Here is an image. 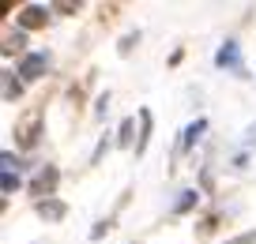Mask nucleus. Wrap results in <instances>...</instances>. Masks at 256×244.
I'll return each mask as SVG.
<instances>
[{"label": "nucleus", "mask_w": 256, "mask_h": 244, "mask_svg": "<svg viewBox=\"0 0 256 244\" xmlns=\"http://www.w3.org/2000/svg\"><path fill=\"white\" fill-rule=\"evenodd\" d=\"M53 184H56V169H42L38 181H34L30 188H34V196H46V192H53ZM46 199H49V196H46Z\"/></svg>", "instance_id": "20e7f679"}, {"label": "nucleus", "mask_w": 256, "mask_h": 244, "mask_svg": "<svg viewBox=\"0 0 256 244\" xmlns=\"http://www.w3.org/2000/svg\"><path fill=\"white\" fill-rule=\"evenodd\" d=\"M19 23H23L26 30H30V26H42V23H46V8H23Z\"/></svg>", "instance_id": "423d86ee"}, {"label": "nucleus", "mask_w": 256, "mask_h": 244, "mask_svg": "<svg viewBox=\"0 0 256 244\" xmlns=\"http://www.w3.org/2000/svg\"><path fill=\"white\" fill-rule=\"evenodd\" d=\"M23 30H19V34H8V41H4V56H12V53H16V49H23Z\"/></svg>", "instance_id": "0eeeda50"}, {"label": "nucleus", "mask_w": 256, "mask_h": 244, "mask_svg": "<svg viewBox=\"0 0 256 244\" xmlns=\"http://www.w3.org/2000/svg\"><path fill=\"white\" fill-rule=\"evenodd\" d=\"M204 128H208V124H204V120H196V124H192L188 132H184V143H181V150H184V147H192V139H200V132H204Z\"/></svg>", "instance_id": "6e6552de"}, {"label": "nucleus", "mask_w": 256, "mask_h": 244, "mask_svg": "<svg viewBox=\"0 0 256 244\" xmlns=\"http://www.w3.org/2000/svg\"><path fill=\"white\" fill-rule=\"evenodd\" d=\"M16 188H19V177L4 169V196H12V192H16Z\"/></svg>", "instance_id": "1a4fd4ad"}, {"label": "nucleus", "mask_w": 256, "mask_h": 244, "mask_svg": "<svg viewBox=\"0 0 256 244\" xmlns=\"http://www.w3.org/2000/svg\"><path fill=\"white\" fill-rule=\"evenodd\" d=\"M128 139H132V120H124V124H120V143H124V147H128Z\"/></svg>", "instance_id": "f8f14e48"}, {"label": "nucleus", "mask_w": 256, "mask_h": 244, "mask_svg": "<svg viewBox=\"0 0 256 244\" xmlns=\"http://www.w3.org/2000/svg\"><path fill=\"white\" fill-rule=\"evenodd\" d=\"M4 98H19V83H12V79H8V83H4Z\"/></svg>", "instance_id": "ddd939ff"}, {"label": "nucleus", "mask_w": 256, "mask_h": 244, "mask_svg": "<svg viewBox=\"0 0 256 244\" xmlns=\"http://www.w3.org/2000/svg\"><path fill=\"white\" fill-rule=\"evenodd\" d=\"M46 64H49V56L46 53H30L23 60V68H19V75H26V79H38L42 71H46Z\"/></svg>", "instance_id": "f257e3e1"}, {"label": "nucleus", "mask_w": 256, "mask_h": 244, "mask_svg": "<svg viewBox=\"0 0 256 244\" xmlns=\"http://www.w3.org/2000/svg\"><path fill=\"white\" fill-rule=\"evenodd\" d=\"M192 203H196V192H184V196H181V203H177V211H188Z\"/></svg>", "instance_id": "9b49d317"}, {"label": "nucleus", "mask_w": 256, "mask_h": 244, "mask_svg": "<svg viewBox=\"0 0 256 244\" xmlns=\"http://www.w3.org/2000/svg\"><path fill=\"white\" fill-rule=\"evenodd\" d=\"M16 135H19V143H23V147H30V143L38 139V113H30V117L16 128Z\"/></svg>", "instance_id": "f03ea898"}, {"label": "nucleus", "mask_w": 256, "mask_h": 244, "mask_svg": "<svg viewBox=\"0 0 256 244\" xmlns=\"http://www.w3.org/2000/svg\"><path fill=\"white\" fill-rule=\"evenodd\" d=\"M226 244H256V229H252V233H241V237H234V241H226Z\"/></svg>", "instance_id": "9d476101"}, {"label": "nucleus", "mask_w": 256, "mask_h": 244, "mask_svg": "<svg viewBox=\"0 0 256 244\" xmlns=\"http://www.w3.org/2000/svg\"><path fill=\"white\" fill-rule=\"evenodd\" d=\"M215 60L222 64V68H226V64H230V68H241V56H238V45H234V41H226V45L218 49V56H215Z\"/></svg>", "instance_id": "39448f33"}, {"label": "nucleus", "mask_w": 256, "mask_h": 244, "mask_svg": "<svg viewBox=\"0 0 256 244\" xmlns=\"http://www.w3.org/2000/svg\"><path fill=\"white\" fill-rule=\"evenodd\" d=\"M38 214H42L46 222H60V218H64V203H60V199H42V203H38Z\"/></svg>", "instance_id": "7ed1b4c3"}]
</instances>
